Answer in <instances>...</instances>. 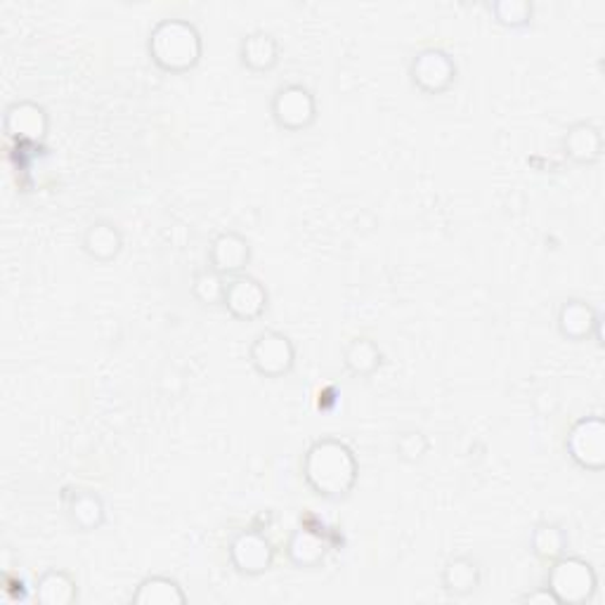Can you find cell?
Instances as JSON below:
<instances>
[{
	"mask_svg": "<svg viewBox=\"0 0 605 605\" xmlns=\"http://www.w3.org/2000/svg\"><path fill=\"white\" fill-rule=\"evenodd\" d=\"M302 478L317 496L339 502L357 486L359 464L355 452L339 437H320L302 457Z\"/></svg>",
	"mask_w": 605,
	"mask_h": 605,
	"instance_id": "cell-1",
	"label": "cell"
},
{
	"mask_svg": "<svg viewBox=\"0 0 605 605\" xmlns=\"http://www.w3.org/2000/svg\"><path fill=\"white\" fill-rule=\"evenodd\" d=\"M147 55L165 73H187L202 62V32L190 20H161L151 26L147 38Z\"/></svg>",
	"mask_w": 605,
	"mask_h": 605,
	"instance_id": "cell-2",
	"label": "cell"
},
{
	"mask_svg": "<svg viewBox=\"0 0 605 605\" xmlns=\"http://www.w3.org/2000/svg\"><path fill=\"white\" fill-rule=\"evenodd\" d=\"M547 589L558 605H582L598 592L596 568L582 556H561L551 563Z\"/></svg>",
	"mask_w": 605,
	"mask_h": 605,
	"instance_id": "cell-3",
	"label": "cell"
},
{
	"mask_svg": "<svg viewBox=\"0 0 605 605\" xmlns=\"http://www.w3.org/2000/svg\"><path fill=\"white\" fill-rule=\"evenodd\" d=\"M270 114L282 130H308L317 121V98L308 85L284 83L270 100Z\"/></svg>",
	"mask_w": 605,
	"mask_h": 605,
	"instance_id": "cell-4",
	"label": "cell"
},
{
	"mask_svg": "<svg viewBox=\"0 0 605 605\" xmlns=\"http://www.w3.org/2000/svg\"><path fill=\"white\" fill-rule=\"evenodd\" d=\"M249 362L263 378H282L296 367V345L277 329H265L249 345Z\"/></svg>",
	"mask_w": 605,
	"mask_h": 605,
	"instance_id": "cell-5",
	"label": "cell"
},
{
	"mask_svg": "<svg viewBox=\"0 0 605 605\" xmlns=\"http://www.w3.org/2000/svg\"><path fill=\"white\" fill-rule=\"evenodd\" d=\"M568 457L582 471L598 473L605 468V421L598 414L582 416L570 426L566 437Z\"/></svg>",
	"mask_w": 605,
	"mask_h": 605,
	"instance_id": "cell-6",
	"label": "cell"
},
{
	"mask_svg": "<svg viewBox=\"0 0 605 605\" xmlns=\"http://www.w3.org/2000/svg\"><path fill=\"white\" fill-rule=\"evenodd\" d=\"M459 67L443 48H423L410 62V81L423 95H443L457 83Z\"/></svg>",
	"mask_w": 605,
	"mask_h": 605,
	"instance_id": "cell-7",
	"label": "cell"
},
{
	"mask_svg": "<svg viewBox=\"0 0 605 605\" xmlns=\"http://www.w3.org/2000/svg\"><path fill=\"white\" fill-rule=\"evenodd\" d=\"M227 556H230V563L239 574L259 578L275 563V547L259 529H241L232 537Z\"/></svg>",
	"mask_w": 605,
	"mask_h": 605,
	"instance_id": "cell-8",
	"label": "cell"
},
{
	"mask_svg": "<svg viewBox=\"0 0 605 605\" xmlns=\"http://www.w3.org/2000/svg\"><path fill=\"white\" fill-rule=\"evenodd\" d=\"M222 306L235 320L255 322L267 312L270 292L265 289V284L261 279H255L244 272V275L230 277V282H227Z\"/></svg>",
	"mask_w": 605,
	"mask_h": 605,
	"instance_id": "cell-9",
	"label": "cell"
},
{
	"mask_svg": "<svg viewBox=\"0 0 605 605\" xmlns=\"http://www.w3.org/2000/svg\"><path fill=\"white\" fill-rule=\"evenodd\" d=\"M3 130L14 142L38 145L50 130L48 110L34 100L12 102L3 114Z\"/></svg>",
	"mask_w": 605,
	"mask_h": 605,
	"instance_id": "cell-10",
	"label": "cell"
},
{
	"mask_svg": "<svg viewBox=\"0 0 605 605\" xmlns=\"http://www.w3.org/2000/svg\"><path fill=\"white\" fill-rule=\"evenodd\" d=\"M208 263L222 277L244 275L251 263V244L244 235L235 230L218 232L208 247Z\"/></svg>",
	"mask_w": 605,
	"mask_h": 605,
	"instance_id": "cell-11",
	"label": "cell"
},
{
	"mask_svg": "<svg viewBox=\"0 0 605 605\" xmlns=\"http://www.w3.org/2000/svg\"><path fill=\"white\" fill-rule=\"evenodd\" d=\"M558 331L561 336L568 341H586V339H596L601 343V315L598 310L582 298H568L561 308H558L556 317Z\"/></svg>",
	"mask_w": 605,
	"mask_h": 605,
	"instance_id": "cell-12",
	"label": "cell"
},
{
	"mask_svg": "<svg viewBox=\"0 0 605 605\" xmlns=\"http://www.w3.org/2000/svg\"><path fill=\"white\" fill-rule=\"evenodd\" d=\"M561 149L572 163L594 165L603 157V133L592 121H578L566 130Z\"/></svg>",
	"mask_w": 605,
	"mask_h": 605,
	"instance_id": "cell-13",
	"label": "cell"
},
{
	"mask_svg": "<svg viewBox=\"0 0 605 605\" xmlns=\"http://www.w3.org/2000/svg\"><path fill=\"white\" fill-rule=\"evenodd\" d=\"M65 509L71 525L81 533H95L107 521V506H104V499L85 488L67 490L65 494Z\"/></svg>",
	"mask_w": 605,
	"mask_h": 605,
	"instance_id": "cell-14",
	"label": "cell"
},
{
	"mask_svg": "<svg viewBox=\"0 0 605 605\" xmlns=\"http://www.w3.org/2000/svg\"><path fill=\"white\" fill-rule=\"evenodd\" d=\"M329 541L322 533H317L312 527H296L289 541H286V558L298 570H312L320 568L329 556Z\"/></svg>",
	"mask_w": 605,
	"mask_h": 605,
	"instance_id": "cell-15",
	"label": "cell"
},
{
	"mask_svg": "<svg viewBox=\"0 0 605 605\" xmlns=\"http://www.w3.org/2000/svg\"><path fill=\"white\" fill-rule=\"evenodd\" d=\"M482 584V570L473 556H454L443 566L441 586L449 598L473 596Z\"/></svg>",
	"mask_w": 605,
	"mask_h": 605,
	"instance_id": "cell-16",
	"label": "cell"
},
{
	"mask_svg": "<svg viewBox=\"0 0 605 605\" xmlns=\"http://www.w3.org/2000/svg\"><path fill=\"white\" fill-rule=\"evenodd\" d=\"M239 62L253 73H267L279 65V43L265 28H253L239 41Z\"/></svg>",
	"mask_w": 605,
	"mask_h": 605,
	"instance_id": "cell-17",
	"label": "cell"
},
{
	"mask_svg": "<svg viewBox=\"0 0 605 605\" xmlns=\"http://www.w3.org/2000/svg\"><path fill=\"white\" fill-rule=\"evenodd\" d=\"M81 247L93 261L112 263L124 251V232L112 220H95L85 227Z\"/></svg>",
	"mask_w": 605,
	"mask_h": 605,
	"instance_id": "cell-18",
	"label": "cell"
},
{
	"mask_svg": "<svg viewBox=\"0 0 605 605\" xmlns=\"http://www.w3.org/2000/svg\"><path fill=\"white\" fill-rule=\"evenodd\" d=\"M130 601L135 605H185L187 594L175 578H169V574H149L135 589Z\"/></svg>",
	"mask_w": 605,
	"mask_h": 605,
	"instance_id": "cell-19",
	"label": "cell"
},
{
	"mask_svg": "<svg viewBox=\"0 0 605 605\" xmlns=\"http://www.w3.org/2000/svg\"><path fill=\"white\" fill-rule=\"evenodd\" d=\"M34 596L43 605H71L79 598V584L67 570H45L36 580Z\"/></svg>",
	"mask_w": 605,
	"mask_h": 605,
	"instance_id": "cell-20",
	"label": "cell"
},
{
	"mask_svg": "<svg viewBox=\"0 0 605 605\" xmlns=\"http://www.w3.org/2000/svg\"><path fill=\"white\" fill-rule=\"evenodd\" d=\"M343 365L357 378L374 376L384 365V353L369 336H355L343 351Z\"/></svg>",
	"mask_w": 605,
	"mask_h": 605,
	"instance_id": "cell-21",
	"label": "cell"
},
{
	"mask_svg": "<svg viewBox=\"0 0 605 605\" xmlns=\"http://www.w3.org/2000/svg\"><path fill=\"white\" fill-rule=\"evenodd\" d=\"M529 551H533L539 561L553 563L568 551V533L563 525L558 523H537L529 533Z\"/></svg>",
	"mask_w": 605,
	"mask_h": 605,
	"instance_id": "cell-22",
	"label": "cell"
},
{
	"mask_svg": "<svg viewBox=\"0 0 605 605\" xmlns=\"http://www.w3.org/2000/svg\"><path fill=\"white\" fill-rule=\"evenodd\" d=\"M227 289V277H222L220 272L214 267H204L196 270L192 277V296L202 302V306H222Z\"/></svg>",
	"mask_w": 605,
	"mask_h": 605,
	"instance_id": "cell-23",
	"label": "cell"
},
{
	"mask_svg": "<svg viewBox=\"0 0 605 605\" xmlns=\"http://www.w3.org/2000/svg\"><path fill=\"white\" fill-rule=\"evenodd\" d=\"M490 12L494 14V22L506 28H525L533 24L535 5L529 0H494L490 3Z\"/></svg>",
	"mask_w": 605,
	"mask_h": 605,
	"instance_id": "cell-24",
	"label": "cell"
},
{
	"mask_svg": "<svg viewBox=\"0 0 605 605\" xmlns=\"http://www.w3.org/2000/svg\"><path fill=\"white\" fill-rule=\"evenodd\" d=\"M431 449V443L429 437L423 435L421 431L416 429H410V431H402L398 437H396V452L398 457L407 464H416L421 461L423 457H426Z\"/></svg>",
	"mask_w": 605,
	"mask_h": 605,
	"instance_id": "cell-25",
	"label": "cell"
},
{
	"mask_svg": "<svg viewBox=\"0 0 605 605\" xmlns=\"http://www.w3.org/2000/svg\"><path fill=\"white\" fill-rule=\"evenodd\" d=\"M521 603H529V605H558V603H556V598H553V594L549 592L547 586L537 589V592H529V594H525V596L521 598Z\"/></svg>",
	"mask_w": 605,
	"mask_h": 605,
	"instance_id": "cell-26",
	"label": "cell"
}]
</instances>
